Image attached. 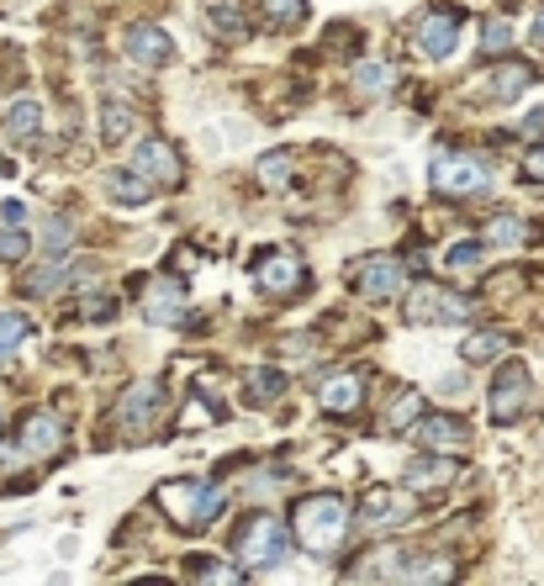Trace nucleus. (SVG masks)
Returning <instances> with one entry per match:
<instances>
[{
	"instance_id": "1",
	"label": "nucleus",
	"mask_w": 544,
	"mask_h": 586,
	"mask_svg": "<svg viewBox=\"0 0 544 586\" xmlns=\"http://www.w3.org/2000/svg\"><path fill=\"white\" fill-rule=\"evenodd\" d=\"M291 533L312 555H333L344 544V533H349V502L338 492H312V497L291 507Z\"/></svg>"
},
{
	"instance_id": "2",
	"label": "nucleus",
	"mask_w": 544,
	"mask_h": 586,
	"mask_svg": "<svg viewBox=\"0 0 544 586\" xmlns=\"http://www.w3.org/2000/svg\"><path fill=\"white\" fill-rule=\"evenodd\" d=\"M159 507L170 513L175 528H207L222 518L228 492L217 481H170V486H159Z\"/></svg>"
},
{
	"instance_id": "3",
	"label": "nucleus",
	"mask_w": 544,
	"mask_h": 586,
	"mask_svg": "<svg viewBox=\"0 0 544 586\" xmlns=\"http://www.w3.org/2000/svg\"><path fill=\"white\" fill-rule=\"evenodd\" d=\"M233 555H239L248 571H275V565H286V555H291V533H286L280 518L254 513V518H243L239 533H233Z\"/></svg>"
},
{
	"instance_id": "4",
	"label": "nucleus",
	"mask_w": 544,
	"mask_h": 586,
	"mask_svg": "<svg viewBox=\"0 0 544 586\" xmlns=\"http://www.w3.org/2000/svg\"><path fill=\"white\" fill-rule=\"evenodd\" d=\"M529 407H534V381H529V370L518 365V359H508L502 370H497V381H491V391H486V412H491V423H518V417H529Z\"/></svg>"
},
{
	"instance_id": "5",
	"label": "nucleus",
	"mask_w": 544,
	"mask_h": 586,
	"mask_svg": "<svg viewBox=\"0 0 544 586\" xmlns=\"http://www.w3.org/2000/svg\"><path fill=\"white\" fill-rule=\"evenodd\" d=\"M428 180H433L439 196H454V202H471V196H482L486 185H491L486 164L471 159V153H439L433 170H428Z\"/></svg>"
},
{
	"instance_id": "6",
	"label": "nucleus",
	"mask_w": 544,
	"mask_h": 586,
	"mask_svg": "<svg viewBox=\"0 0 544 586\" xmlns=\"http://www.w3.org/2000/svg\"><path fill=\"white\" fill-rule=\"evenodd\" d=\"M254 286H259L265 296H275V301H286V296L306 291V269L291 249H270V254L254 260Z\"/></svg>"
},
{
	"instance_id": "7",
	"label": "nucleus",
	"mask_w": 544,
	"mask_h": 586,
	"mask_svg": "<svg viewBox=\"0 0 544 586\" xmlns=\"http://www.w3.org/2000/svg\"><path fill=\"white\" fill-rule=\"evenodd\" d=\"M465 312H471V301L444 291V286H433V280H418L407 291V323H460Z\"/></svg>"
},
{
	"instance_id": "8",
	"label": "nucleus",
	"mask_w": 544,
	"mask_h": 586,
	"mask_svg": "<svg viewBox=\"0 0 544 586\" xmlns=\"http://www.w3.org/2000/svg\"><path fill=\"white\" fill-rule=\"evenodd\" d=\"M159 407H164V386H159V381H138L132 391H127V397H121L117 428H121V434H127L132 444H143V434L153 428Z\"/></svg>"
},
{
	"instance_id": "9",
	"label": "nucleus",
	"mask_w": 544,
	"mask_h": 586,
	"mask_svg": "<svg viewBox=\"0 0 544 586\" xmlns=\"http://www.w3.org/2000/svg\"><path fill=\"white\" fill-rule=\"evenodd\" d=\"M402 286H407V264L396 254H370V260L355 264V291L370 296V301H392Z\"/></svg>"
},
{
	"instance_id": "10",
	"label": "nucleus",
	"mask_w": 544,
	"mask_h": 586,
	"mask_svg": "<svg viewBox=\"0 0 544 586\" xmlns=\"http://www.w3.org/2000/svg\"><path fill=\"white\" fill-rule=\"evenodd\" d=\"M460 27H465V11H460V5H433V11H424V22H418V48H424L428 59H450L454 43H460Z\"/></svg>"
},
{
	"instance_id": "11",
	"label": "nucleus",
	"mask_w": 544,
	"mask_h": 586,
	"mask_svg": "<svg viewBox=\"0 0 544 586\" xmlns=\"http://www.w3.org/2000/svg\"><path fill=\"white\" fill-rule=\"evenodd\" d=\"M132 170L149 180V185H159V191L181 185V175H185L175 143H164V138H143V143H138V153H132Z\"/></svg>"
},
{
	"instance_id": "12",
	"label": "nucleus",
	"mask_w": 544,
	"mask_h": 586,
	"mask_svg": "<svg viewBox=\"0 0 544 586\" xmlns=\"http://www.w3.org/2000/svg\"><path fill=\"white\" fill-rule=\"evenodd\" d=\"M16 449L27 455V460H48V455H59L63 449V423L54 412H27L22 417V428H16Z\"/></svg>"
},
{
	"instance_id": "13",
	"label": "nucleus",
	"mask_w": 544,
	"mask_h": 586,
	"mask_svg": "<svg viewBox=\"0 0 544 586\" xmlns=\"http://www.w3.org/2000/svg\"><path fill=\"white\" fill-rule=\"evenodd\" d=\"M413 444L428 449V455H454V449H465V423L450 417V412L418 417V423H413Z\"/></svg>"
},
{
	"instance_id": "14",
	"label": "nucleus",
	"mask_w": 544,
	"mask_h": 586,
	"mask_svg": "<svg viewBox=\"0 0 544 586\" xmlns=\"http://www.w3.org/2000/svg\"><path fill=\"white\" fill-rule=\"evenodd\" d=\"M127 59L143 64V69H164V64L175 59V43H170V32L164 27L138 22V27H127Z\"/></svg>"
},
{
	"instance_id": "15",
	"label": "nucleus",
	"mask_w": 544,
	"mask_h": 586,
	"mask_svg": "<svg viewBox=\"0 0 544 586\" xmlns=\"http://www.w3.org/2000/svg\"><path fill=\"white\" fill-rule=\"evenodd\" d=\"M360 513H364V524L370 528H396V524H407V518L418 513V502L407 497V492H396V486H375V492L360 502Z\"/></svg>"
},
{
	"instance_id": "16",
	"label": "nucleus",
	"mask_w": 544,
	"mask_h": 586,
	"mask_svg": "<svg viewBox=\"0 0 544 586\" xmlns=\"http://www.w3.org/2000/svg\"><path fill=\"white\" fill-rule=\"evenodd\" d=\"M143 307H149L153 323H164V328L185 323V286L175 275H159V280H149V291H143Z\"/></svg>"
},
{
	"instance_id": "17",
	"label": "nucleus",
	"mask_w": 544,
	"mask_h": 586,
	"mask_svg": "<svg viewBox=\"0 0 544 586\" xmlns=\"http://www.w3.org/2000/svg\"><path fill=\"white\" fill-rule=\"evenodd\" d=\"M27 206L22 202H5L0 206V264H22L27 260V249H32V238H27Z\"/></svg>"
},
{
	"instance_id": "18",
	"label": "nucleus",
	"mask_w": 544,
	"mask_h": 586,
	"mask_svg": "<svg viewBox=\"0 0 544 586\" xmlns=\"http://www.w3.org/2000/svg\"><path fill=\"white\" fill-rule=\"evenodd\" d=\"M402 565H407V550H402V544H386V550H375V555L355 560L349 582H402Z\"/></svg>"
},
{
	"instance_id": "19",
	"label": "nucleus",
	"mask_w": 544,
	"mask_h": 586,
	"mask_svg": "<svg viewBox=\"0 0 544 586\" xmlns=\"http://www.w3.org/2000/svg\"><path fill=\"white\" fill-rule=\"evenodd\" d=\"M364 397V376L360 370H344V376H333V381H323V412H333V417H344V412H355Z\"/></svg>"
},
{
	"instance_id": "20",
	"label": "nucleus",
	"mask_w": 544,
	"mask_h": 586,
	"mask_svg": "<svg viewBox=\"0 0 544 586\" xmlns=\"http://www.w3.org/2000/svg\"><path fill=\"white\" fill-rule=\"evenodd\" d=\"M37 127H43V106H37L32 95H16V101L5 106V133H11L16 143H32Z\"/></svg>"
},
{
	"instance_id": "21",
	"label": "nucleus",
	"mask_w": 544,
	"mask_h": 586,
	"mask_svg": "<svg viewBox=\"0 0 544 586\" xmlns=\"http://www.w3.org/2000/svg\"><path fill=\"white\" fill-rule=\"evenodd\" d=\"M513 349V338L508 333H497V328H486V333H471L460 354H465V365H491V359H502V354Z\"/></svg>"
},
{
	"instance_id": "22",
	"label": "nucleus",
	"mask_w": 544,
	"mask_h": 586,
	"mask_svg": "<svg viewBox=\"0 0 544 586\" xmlns=\"http://www.w3.org/2000/svg\"><path fill=\"white\" fill-rule=\"evenodd\" d=\"M201 16L217 37H243V0H201Z\"/></svg>"
},
{
	"instance_id": "23",
	"label": "nucleus",
	"mask_w": 544,
	"mask_h": 586,
	"mask_svg": "<svg viewBox=\"0 0 544 586\" xmlns=\"http://www.w3.org/2000/svg\"><path fill=\"white\" fill-rule=\"evenodd\" d=\"M185 576L190 582H217V586H239L243 582V571H233V565H222L217 555H185Z\"/></svg>"
},
{
	"instance_id": "24",
	"label": "nucleus",
	"mask_w": 544,
	"mask_h": 586,
	"mask_svg": "<svg viewBox=\"0 0 544 586\" xmlns=\"http://www.w3.org/2000/svg\"><path fill=\"white\" fill-rule=\"evenodd\" d=\"M450 576H454V560H444V555H424V560L407 555V565H402V582H418V586L450 582Z\"/></svg>"
},
{
	"instance_id": "25",
	"label": "nucleus",
	"mask_w": 544,
	"mask_h": 586,
	"mask_svg": "<svg viewBox=\"0 0 544 586\" xmlns=\"http://www.w3.org/2000/svg\"><path fill=\"white\" fill-rule=\"evenodd\" d=\"M106 191H112V202H121V206H143L153 196V185L138 170H121V175H112L106 180Z\"/></svg>"
},
{
	"instance_id": "26",
	"label": "nucleus",
	"mask_w": 544,
	"mask_h": 586,
	"mask_svg": "<svg viewBox=\"0 0 544 586\" xmlns=\"http://www.w3.org/2000/svg\"><path fill=\"white\" fill-rule=\"evenodd\" d=\"M243 391H248L254 407H270L275 397L286 391V376H280V370H248V376H243Z\"/></svg>"
},
{
	"instance_id": "27",
	"label": "nucleus",
	"mask_w": 544,
	"mask_h": 586,
	"mask_svg": "<svg viewBox=\"0 0 544 586\" xmlns=\"http://www.w3.org/2000/svg\"><path fill=\"white\" fill-rule=\"evenodd\" d=\"M132 127H138V117H132L121 101H106V106H101V138L112 148H117L121 138H132Z\"/></svg>"
},
{
	"instance_id": "28",
	"label": "nucleus",
	"mask_w": 544,
	"mask_h": 586,
	"mask_svg": "<svg viewBox=\"0 0 544 586\" xmlns=\"http://www.w3.org/2000/svg\"><path fill=\"white\" fill-rule=\"evenodd\" d=\"M407 481H413V486H450V481H454V460H450V455H439V460H413Z\"/></svg>"
},
{
	"instance_id": "29",
	"label": "nucleus",
	"mask_w": 544,
	"mask_h": 586,
	"mask_svg": "<svg viewBox=\"0 0 544 586\" xmlns=\"http://www.w3.org/2000/svg\"><path fill=\"white\" fill-rule=\"evenodd\" d=\"M486 228H491L486 238H491L497 249H518V243L529 238V228H523V217H518V211H497V217H491Z\"/></svg>"
},
{
	"instance_id": "30",
	"label": "nucleus",
	"mask_w": 544,
	"mask_h": 586,
	"mask_svg": "<svg viewBox=\"0 0 544 586\" xmlns=\"http://www.w3.org/2000/svg\"><path fill=\"white\" fill-rule=\"evenodd\" d=\"M529 80H534V69H529V64H502V69L491 74V95H497V101H513Z\"/></svg>"
},
{
	"instance_id": "31",
	"label": "nucleus",
	"mask_w": 544,
	"mask_h": 586,
	"mask_svg": "<svg viewBox=\"0 0 544 586\" xmlns=\"http://www.w3.org/2000/svg\"><path fill=\"white\" fill-rule=\"evenodd\" d=\"M396 85V74L392 69H386V64H360V69H355V90H360V95H386V90Z\"/></svg>"
},
{
	"instance_id": "32",
	"label": "nucleus",
	"mask_w": 544,
	"mask_h": 586,
	"mask_svg": "<svg viewBox=\"0 0 544 586\" xmlns=\"http://www.w3.org/2000/svg\"><path fill=\"white\" fill-rule=\"evenodd\" d=\"M27 338H32V323L22 318V312H0V359H5L11 349H22Z\"/></svg>"
},
{
	"instance_id": "33",
	"label": "nucleus",
	"mask_w": 544,
	"mask_h": 586,
	"mask_svg": "<svg viewBox=\"0 0 544 586\" xmlns=\"http://www.w3.org/2000/svg\"><path fill=\"white\" fill-rule=\"evenodd\" d=\"M217 417H222V407H212V402H201V397H196V402H190V407L175 417V434H190V428H212Z\"/></svg>"
},
{
	"instance_id": "34",
	"label": "nucleus",
	"mask_w": 544,
	"mask_h": 586,
	"mask_svg": "<svg viewBox=\"0 0 544 586\" xmlns=\"http://www.w3.org/2000/svg\"><path fill=\"white\" fill-rule=\"evenodd\" d=\"M486 264V243H450L444 249V269H482Z\"/></svg>"
},
{
	"instance_id": "35",
	"label": "nucleus",
	"mask_w": 544,
	"mask_h": 586,
	"mask_svg": "<svg viewBox=\"0 0 544 586\" xmlns=\"http://www.w3.org/2000/svg\"><path fill=\"white\" fill-rule=\"evenodd\" d=\"M265 5V16H270L275 27H297L306 22V0H259Z\"/></svg>"
},
{
	"instance_id": "36",
	"label": "nucleus",
	"mask_w": 544,
	"mask_h": 586,
	"mask_svg": "<svg viewBox=\"0 0 544 586\" xmlns=\"http://www.w3.org/2000/svg\"><path fill=\"white\" fill-rule=\"evenodd\" d=\"M259 180H265L270 191H286V180H291V153H265V159H259Z\"/></svg>"
},
{
	"instance_id": "37",
	"label": "nucleus",
	"mask_w": 544,
	"mask_h": 586,
	"mask_svg": "<svg viewBox=\"0 0 544 586\" xmlns=\"http://www.w3.org/2000/svg\"><path fill=\"white\" fill-rule=\"evenodd\" d=\"M482 48H486V54H508V48H513V27H508L502 16H486V27H482Z\"/></svg>"
},
{
	"instance_id": "38",
	"label": "nucleus",
	"mask_w": 544,
	"mask_h": 586,
	"mask_svg": "<svg viewBox=\"0 0 544 586\" xmlns=\"http://www.w3.org/2000/svg\"><path fill=\"white\" fill-rule=\"evenodd\" d=\"M63 275H69V264H63V260L43 264V275H32V280H27V291H32V296H48V291H59V286H63Z\"/></svg>"
},
{
	"instance_id": "39",
	"label": "nucleus",
	"mask_w": 544,
	"mask_h": 586,
	"mask_svg": "<svg viewBox=\"0 0 544 586\" xmlns=\"http://www.w3.org/2000/svg\"><path fill=\"white\" fill-rule=\"evenodd\" d=\"M418 412H424V402H418V397L407 391V397H402V402H396V407L386 412V428H407V423H413Z\"/></svg>"
},
{
	"instance_id": "40",
	"label": "nucleus",
	"mask_w": 544,
	"mask_h": 586,
	"mask_svg": "<svg viewBox=\"0 0 544 586\" xmlns=\"http://www.w3.org/2000/svg\"><path fill=\"white\" fill-rule=\"evenodd\" d=\"M80 307H85V318H91V323H106V318L117 312V301H112V296H85Z\"/></svg>"
},
{
	"instance_id": "41",
	"label": "nucleus",
	"mask_w": 544,
	"mask_h": 586,
	"mask_svg": "<svg viewBox=\"0 0 544 586\" xmlns=\"http://www.w3.org/2000/svg\"><path fill=\"white\" fill-rule=\"evenodd\" d=\"M43 243H48V249H69V217H54L48 233H43Z\"/></svg>"
},
{
	"instance_id": "42",
	"label": "nucleus",
	"mask_w": 544,
	"mask_h": 586,
	"mask_svg": "<svg viewBox=\"0 0 544 586\" xmlns=\"http://www.w3.org/2000/svg\"><path fill=\"white\" fill-rule=\"evenodd\" d=\"M523 175H529V180H540V185H544V148H534V153L523 159Z\"/></svg>"
},
{
	"instance_id": "43",
	"label": "nucleus",
	"mask_w": 544,
	"mask_h": 586,
	"mask_svg": "<svg viewBox=\"0 0 544 586\" xmlns=\"http://www.w3.org/2000/svg\"><path fill=\"white\" fill-rule=\"evenodd\" d=\"M529 37H534V48H544V5H540V16H534V27H529Z\"/></svg>"
},
{
	"instance_id": "44",
	"label": "nucleus",
	"mask_w": 544,
	"mask_h": 586,
	"mask_svg": "<svg viewBox=\"0 0 544 586\" xmlns=\"http://www.w3.org/2000/svg\"><path fill=\"white\" fill-rule=\"evenodd\" d=\"M5 170H11V164H5V159H0V175H5Z\"/></svg>"
}]
</instances>
